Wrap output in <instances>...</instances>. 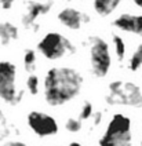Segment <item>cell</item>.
<instances>
[{
  "instance_id": "cell-11",
  "label": "cell",
  "mask_w": 142,
  "mask_h": 146,
  "mask_svg": "<svg viewBox=\"0 0 142 146\" xmlns=\"http://www.w3.org/2000/svg\"><path fill=\"white\" fill-rule=\"evenodd\" d=\"M19 37V29L13 22H0V46H9Z\"/></svg>"
},
{
  "instance_id": "cell-8",
  "label": "cell",
  "mask_w": 142,
  "mask_h": 146,
  "mask_svg": "<svg viewBox=\"0 0 142 146\" xmlns=\"http://www.w3.org/2000/svg\"><path fill=\"white\" fill-rule=\"evenodd\" d=\"M52 7H54V3H51V1H31V3H28L25 13L22 14V18H21L22 26L31 32H37L40 28V25L37 24V19L40 17L46 15L47 13H50Z\"/></svg>"
},
{
  "instance_id": "cell-6",
  "label": "cell",
  "mask_w": 142,
  "mask_h": 146,
  "mask_svg": "<svg viewBox=\"0 0 142 146\" xmlns=\"http://www.w3.org/2000/svg\"><path fill=\"white\" fill-rule=\"evenodd\" d=\"M24 91L17 87V66L11 61H0V99L9 105H17Z\"/></svg>"
},
{
  "instance_id": "cell-25",
  "label": "cell",
  "mask_w": 142,
  "mask_h": 146,
  "mask_svg": "<svg viewBox=\"0 0 142 146\" xmlns=\"http://www.w3.org/2000/svg\"><path fill=\"white\" fill-rule=\"evenodd\" d=\"M139 145L142 146V134H141V142H139Z\"/></svg>"
},
{
  "instance_id": "cell-4",
  "label": "cell",
  "mask_w": 142,
  "mask_h": 146,
  "mask_svg": "<svg viewBox=\"0 0 142 146\" xmlns=\"http://www.w3.org/2000/svg\"><path fill=\"white\" fill-rule=\"evenodd\" d=\"M88 55H90V70L97 79H104L108 76L112 66V55L108 41L101 36H90Z\"/></svg>"
},
{
  "instance_id": "cell-2",
  "label": "cell",
  "mask_w": 142,
  "mask_h": 146,
  "mask_svg": "<svg viewBox=\"0 0 142 146\" xmlns=\"http://www.w3.org/2000/svg\"><path fill=\"white\" fill-rule=\"evenodd\" d=\"M100 146H133V121L123 113H115L109 120Z\"/></svg>"
},
{
  "instance_id": "cell-7",
  "label": "cell",
  "mask_w": 142,
  "mask_h": 146,
  "mask_svg": "<svg viewBox=\"0 0 142 146\" xmlns=\"http://www.w3.org/2000/svg\"><path fill=\"white\" fill-rule=\"evenodd\" d=\"M26 123L29 128L33 131L39 138H47V137H54L59 131L58 123L55 117L51 114L40 110H32L26 116Z\"/></svg>"
},
{
  "instance_id": "cell-15",
  "label": "cell",
  "mask_w": 142,
  "mask_h": 146,
  "mask_svg": "<svg viewBox=\"0 0 142 146\" xmlns=\"http://www.w3.org/2000/svg\"><path fill=\"white\" fill-rule=\"evenodd\" d=\"M36 61H37V55L36 51L32 48H26L24 52V66L28 72H33L36 68Z\"/></svg>"
},
{
  "instance_id": "cell-24",
  "label": "cell",
  "mask_w": 142,
  "mask_h": 146,
  "mask_svg": "<svg viewBox=\"0 0 142 146\" xmlns=\"http://www.w3.org/2000/svg\"><path fill=\"white\" fill-rule=\"evenodd\" d=\"M3 119V112H1V109H0V120Z\"/></svg>"
},
{
  "instance_id": "cell-23",
  "label": "cell",
  "mask_w": 142,
  "mask_h": 146,
  "mask_svg": "<svg viewBox=\"0 0 142 146\" xmlns=\"http://www.w3.org/2000/svg\"><path fill=\"white\" fill-rule=\"evenodd\" d=\"M68 146H83V145H82L80 142H70Z\"/></svg>"
},
{
  "instance_id": "cell-12",
  "label": "cell",
  "mask_w": 142,
  "mask_h": 146,
  "mask_svg": "<svg viewBox=\"0 0 142 146\" xmlns=\"http://www.w3.org/2000/svg\"><path fill=\"white\" fill-rule=\"evenodd\" d=\"M120 6L119 0H95L92 1V8L100 17L110 15Z\"/></svg>"
},
{
  "instance_id": "cell-20",
  "label": "cell",
  "mask_w": 142,
  "mask_h": 146,
  "mask_svg": "<svg viewBox=\"0 0 142 146\" xmlns=\"http://www.w3.org/2000/svg\"><path fill=\"white\" fill-rule=\"evenodd\" d=\"M13 6H14V3L10 1V0H3V1H0V8H1V10H11Z\"/></svg>"
},
{
  "instance_id": "cell-9",
  "label": "cell",
  "mask_w": 142,
  "mask_h": 146,
  "mask_svg": "<svg viewBox=\"0 0 142 146\" xmlns=\"http://www.w3.org/2000/svg\"><path fill=\"white\" fill-rule=\"evenodd\" d=\"M57 19L62 26H65L70 31H79L84 24L90 21V17L87 13L80 11L79 8L75 7H64L59 10L57 14Z\"/></svg>"
},
{
  "instance_id": "cell-19",
  "label": "cell",
  "mask_w": 142,
  "mask_h": 146,
  "mask_svg": "<svg viewBox=\"0 0 142 146\" xmlns=\"http://www.w3.org/2000/svg\"><path fill=\"white\" fill-rule=\"evenodd\" d=\"M102 117H104L102 112H94V114H92V127L100 125L101 121H102Z\"/></svg>"
},
{
  "instance_id": "cell-14",
  "label": "cell",
  "mask_w": 142,
  "mask_h": 146,
  "mask_svg": "<svg viewBox=\"0 0 142 146\" xmlns=\"http://www.w3.org/2000/svg\"><path fill=\"white\" fill-rule=\"evenodd\" d=\"M127 68L130 72H138L142 68V41L137 46L133 55L130 57L128 62H127Z\"/></svg>"
},
{
  "instance_id": "cell-13",
  "label": "cell",
  "mask_w": 142,
  "mask_h": 146,
  "mask_svg": "<svg viewBox=\"0 0 142 146\" xmlns=\"http://www.w3.org/2000/svg\"><path fill=\"white\" fill-rule=\"evenodd\" d=\"M112 43H113V48H115V54H116L117 61H119V62H123L125 58V51H127L124 39H123L120 35L113 33V35H112Z\"/></svg>"
},
{
  "instance_id": "cell-10",
  "label": "cell",
  "mask_w": 142,
  "mask_h": 146,
  "mask_svg": "<svg viewBox=\"0 0 142 146\" xmlns=\"http://www.w3.org/2000/svg\"><path fill=\"white\" fill-rule=\"evenodd\" d=\"M112 25L121 32L134 33V35L142 37V15L123 13L113 19Z\"/></svg>"
},
{
  "instance_id": "cell-21",
  "label": "cell",
  "mask_w": 142,
  "mask_h": 146,
  "mask_svg": "<svg viewBox=\"0 0 142 146\" xmlns=\"http://www.w3.org/2000/svg\"><path fill=\"white\" fill-rule=\"evenodd\" d=\"M3 146H28V145H26L25 142H22V141H9Z\"/></svg>"
},
{
  "instance_id": "cell-16",
  "label": "cell",
  "mask_w": 142,
  "mask_h": 146,
  "mask_svg": "<svg viewBox=\"0 0 142 146\" xmlns=\"http://www.w3.org/2000/svg\"><path fill=\"white\" fill-rule=\"evenodd\" d=\"M26 88L29 91L31 95H37L39 94V88H40V79L37 74L31 73L26 79Z\"/></svg>"
},
{
  "instance_id": "cell-17",
  "label": "cell",
  "mask_w": 142,
  "mask_h": 146,
  "mask_svg": "<svg viewBox=\"0 0 142 146\" xmlns=\"http://www.w3.org/2000/svg\"><path fill=\"white\" fill-rule=\"evenodd\" d=\"M94 114V106L90 101H86L82 108H80V112H79V120L80 121H87L90 120Z\"/></svg>"
},
{
  "instance_id": "cell-1",
  "label": "cell",
  "mask_w": 142,
  "mask_h": 146,
  "mask_svg": "<svg viewBox=\"0 0 142 146\" xmlns=\"http://www.w3.org/2000/svg\"><path fill=\"white\" fill-rule=\"evenodd\" d=\"M82 73L72 66H52L43 81L44 101L52 108L62 106L79 97L83 88Z\"/></svg>"
},
{
  "instance_id": "cell-3",
  "label": "cell",
  "mask_w": 142,
  "mask_h": 146,
  "mask_svg": "<svg viewBox=\"0 0 142 146\" xmlns=\"http://www.w3.org/2000/svg\"><path fill=\"white\" fill-rule=\"evenodd\" d=\"M106 104L109 105L131 106L141 108L142 106V90L135 83L125 80H113L108 84L106 92Z\"/></svg>"
},
{
  "instance_id": "cell-22",
  "label": "cell",
  "mask_w": 142,
  "mask_h": 146,
  "mask_svg": "<svg viewBox=\"0 0 142 146\" xmlns=\"http://www.w3.org/2000/svg\"><path fill=\"white\" fill-rule=\"evenodd\" d=\"M134 6H137L138 8L142 10V0H135V1H134Z\"/></svg>"
},
{
  "instance_id": "cell-18",
  "label": "cell",
  "mask_w": 142,
  "mask_h": 146,
  "mask_svg": "<svg viewBox=\"0 0 142 146\" xmlns=\"http://www.w3.org/2000/svg\"><path fill=\"white\" fill-rule=\"evenodd\" d=\"M83 128V121H80L79 119L76 117H69L65 123V130L68 132H72V134H76L79 131H82Z\"/></svg>"
},
{
  "instance_id": "cell-5",
  "label": "cell",
  "mask_w": 142,
  "mask_h": 146,
  "mask_svg": "<svg viewBox=\"0 0 142 146\" xmlns=\"http://www.w3.org/2000/svg\"><path fill=\"white\" fill-rule=\"evenodd\" d=\"M37 51L48 61H58L61 58L76 52L72 41L59 32H48L37 43Z\"/></svg>"
}]
</instances>
